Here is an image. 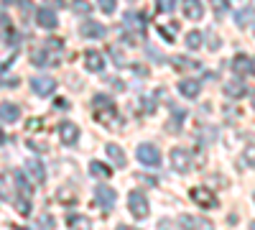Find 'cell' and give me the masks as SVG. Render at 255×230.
Returning <instances> with one entry per match:
<instances>
[{
	"label": "cell",
	"instance_id": "6da1fadb",
	"mask_svg": "<svg viewBox=\"0 0 255 230\" xmlns=\"http://www.w3.org/2000/svg\"><path fill=\"white\" fill-rule=\"evenodd\" d=\"M61 49H64V44L59 38H49L44 46L31 54V61L36 67H54V64H59V59H61Z\"/></svg>",
	"mask_w": 255,
	"mask_h": 230
},
{
	"label": "cell",
	"instance_id": "7a4b0ae2",
	"mask_svg": "<svg viewBox=\"0 0 255 230\" xmlns=\"http://www.w3.org/2000/svg\"><path fill=\"white\" fill-rule=\"evenodd\" d=\"M92 108H95V115H97V120H100V123H108V125H110V120H115V118H118L115 102H113L108 95H95Z\"/></svg>",
	"mask_w": 255,
	"mask_h": 230
},
{
	"label": "cell",
	"instance_id": "3957f363",
	"mask_svg": "<svg viewBox=\"0 0 255 230\" xmlns=\"http://www.w3.org/2000/svg\"><path fill=\"white\" fill-rule=\"evenodd\" d=\"M128 210H130L133 218H138V220H145L148 218L151 207H148V200H145V195L140 190H133L130 195H128Z\"/></svg>",
	"mask_w": 255,
	"mask_h": 230
},
{
	"label": "cell",
	"instance_id": "277c9868",
	"mask_svg": "<svg viewBox=\"0 0 255 230\" xmlns=\"http://www.w3.org/2000/svg\"><path fill=\"white\" fill-rule=\"evenodd\" d=\"M135 154H138V161H140L143 166H151V169H156V166L161 164V151L156 149L153 143H140Z\"/></svg>",
	"mask_w": 255,
	"mask_h": 230
},
{
	"label": "cell",
	"instance_id": "5b68a950",
	"mask_svg": "<svg viewBox=\"0 0 255 230\" xmlns=\"http://www.w3.org/2000/svg\"><path fill=\"white\" fill-rule=\"evenodd\" d=\"M189 197L194 200L199 207H204V210H215L217 207V197L212 195V190H207V187H194V190L189 192Z\"/></svg>",
	"mask_w": 255,
	"mask_h": 230
},
{
	"label": "cell",
	"instance_id": "8992f818",
	"mask_svg": "<svg viewBox=\"0 0 255 230\" xmlns=\"http://www.w3.org/2000/svg\"><path fill=\"white\" fill-rule=\"evenodd\" d=\"M59 138H61V143L74 146V143L79 141V125L72 123V120H64V123L59 125Z\"/></svg>",
	"mask_w": 255,
	"mask_h": 230
},
{
	"label": "cell",
	"instance_id": "52a82bcc",
	"mask_svg": "<svg viewBox=\"0 0 255 230\" xmlns=\"http://www.w3.org/2000/svg\"><path fill=\"white\" fill-rule=\"evenodd\" d=\"M31 90L36 95H41V97H46V95H51L56 90V79L54 77H33L31 79Z\"/></svg>",
	"mask_w": 255,
	"mask_h": 230
},
{
	"label": "cell",
	"instance_id": "ba28073f",
	"mask_svg": "<svg viewBox=\"0 0 255 230\" xmlns=\"http://www.w3.org/2000/svg\"><path fill=\"white\" fill-rule=\"evenodd\" d=\"M79 33H82V38H102L105 33H108V28L90 18V20H84V23L79 26Z\"/></svg>",
	"mask_w": 255,
	"mask_h": 230
},
{
	"label": "cell",
	"instance_id": "9c48e42d",
	"mask_svg": "<svg viewBox=\"0 0 255 230\" xmlns=\"http://www.w3.org/2000/svg\"><path fill=\"white\" fill-rule=\"evenodd\" d=\"M84 67H87L90 72H102L105 69L102 51H97V49H87V51H84Z\"/></svg>",
	"mask_w": 255,
	"mask_h": 230
},
{
	"label": "cell",
	"instance_id": "30bf717a",
	"mask_svg": "<svg viewBox=\"0 0 255 230\" xmlns=\"http://www.w3.org/2000/svg\"><path fill=\"white\" fill-rule=\"evenodd\" d=\"M95 197H97V202L105 207V210H110V207L115 205V200H118L115 190H113V187H108V184H100L97 190H95Z\"/></svg>",
	"mask_w": 255,
	"mask_h": 230
},
{
	"label": "cell",
	"instance_id": "8fae6325",
	"mask_svg": "<svg viewBox=\"0 0 255 230\" xmlns=\"http://www.w3.org/2000/svg\"><path fill=\"white\" fill-rule=\"evenodd\" d=\"M232 72H235L240 79H245L253 72V59L248 54H238L235 59H232Z\"/></svg>",
	"mask_w": 255,
	"mask_h": 230
},
{
	"label": "cell",
	"instance_id": "7c38bea8",
	"mask_svg": "<svg viewBox=\"0 0 255 230\" xmlns=\"http://www.w3.org/2000/svg\"><path fill=\"white\" fill-rule=\"evenodd\" d=\"M36 23H38L41 28L54 31V28L59 26V18H56V13H54L51 8H38V13H36Z\"/></svg>",
	"mask_w": 255,
	"mask_h": 230
},
{
	"label": "cell",
	"instance_id": "4fadbf2b",
	"mask_svg": "<svg viewBox=\"0 0 255 230\" xmlns=\"http://www.w3.org/2000/svg\"><path fill=\"white\" fill-rule=\"evenodd\" d=\"M26 172L31 174L33 184H44L46 182V169H44V164H41L38 159H28L26 161Z\"/></svg>",
	"mask_w": 255,
	"mask_h": 230
},
{
	"label": "cell",
	"instance_id": "5bb4252c",
	"mask_svg": "<svg viewBox=\"0 0 255 230\" xmlns=\"http://www.w3.org/2000/svg\"><path fill=\"white\" fill-rule=\"evenodd\" d=\"M0 120L3 123H18L20 120V108L15 102H0Z\"/></svg>",
	"mask_w": 255,
	"mask_h": 230
},
{
	"label": "cell",
	"instance_id": "9a60e30c",
	"mask_svg": "<svg viewBox=\"0 0 255 230\" xmlns=\"http://www.w3.org/2000/svg\"><path fill=\"white\" fill-rule=\"evenodd\" d=\"M184 18H189V20L204 18V5H202V0H184Z\"/></svg>",
	"mask_w": 255,
	"mask_h": 230
},
{
	"label": "cell",
	"instance_id": "2e32d148",
	"mask_svg": "<svg viewBox=\"0 0 255 230\" xmlns=\"http://www.w3.org/2000/svg\"><path fill=\"white\" fill-rule=\"evenodd\" d=\"M179 92H181L184 97H189V100H194V97L202 92V82H199V79H181V82H179Z\"/></svg>",
	"mask_w": 255,
	"mask_h": 230
},
{
	"label": "cell",
	"instance_id": "e0dca14e",
	"mask_svg": "<svg viewBox=\"0 0 255 230\" xmlns=\"http://www.w3.org/2000/svg\"><path fill=\"white\" fill-rule=\"evenodd\" d=\"M171 166H174V172H189V151L184 149H174L171 151Z\"/></svg>",
	"mask_w": 255,
	"mask_h": 230
},
{
	"label": "cell",
	"instance_id": "ac0fdd59",
	"mask_svg": "<svg viewBox=\"0 0 255 230\" xmlns=\"http://www.w3.org/2000/svg\"><path fill=\"white\" fill-rule=\"evenodd\" d=\"M245 92H248L245 79H232V82H227V85H225V95H227L230 100H238V97H243Z\"/></svg>",
	"mask_w": 255,
	"mask_h": 230
},
{
	"label": "cell",
	"instance_id": "d6986e66",
	"mask_svg": "<svg viewBox=\"0 0 255 230\" xmlns=\"http://www.w3.org/2000/svg\"><path fill=\"white\" fill-rule=\"evenodd\" d=\"M105 154H108V159H110L115 166H120V169L128 164V161H125V151L120 149L118 143H108V146H105Z\"/></svg>",
	"mask_w": 255,
	"mask_h": 230
},
{
	"label": "cell",
	"instance_id": "ffe728a7",
	"mask_svg": "<svg viewBox=\"0 0 255 230\" xmlns=\"http://www.w3.org/2000/svg\"><path fill=\"white\" fill-rule=\"evenodd\" d=\"M90 172H92V177H97V179H110V166L108 164H100V161H90Z\"/></svg>",
	"mask_w": 255,
	"mask_h": 230
},
{
	"label": "cell",
	"instance_id": "44dd1931",
	"mask_svg": "<svg viewBox=\"0 0 255 230\" xmlns=\"http://www.w3.org/2000/svg\"><path fill=\"white\" fill-rule=\"evenodd\" d=\"M67 225H69L72 230H92L90 220L82 218V215H69V218H67Z\"/></svg>",
	"mask_w": 255,
	"mask_h": 230
},
{
	"label": "cell",
	"instance_id": "7402d4cb",
	"mask_svg": "<svg viewBox=\"0 0 255 230\" xmlns=\"http://www.w3.org/2000/svg\"><path fill=\"white\" fill-rule=\"evenodd\" d=\"M179 225H181V230H199L202 228V220L194 218V215H181L179 218Z\"/></svg>",
	"mask_w": 255,
	"mask_h": 230
},
{
	"label": "cell",
	"instance_id": "603a6c76",
	"mask_svg": "<svg viewBox=\"0 0 255 230\" xmlns=\"http://www.w3.org/2000/svg\"><path fill=\"white\" fill-rule=\"evenodd\" d=\"M125 26H133L138 31H145V18L140 13H128L125 15Z\"/></svg>",
	"mask_w": 255,
	"mask_h": 230
},
{
	"label": "cell",
	"instance_id": "cb8c5ba5",
	"mask_svg": "<svg viewBox=\"0 0 255 230\" xmlns=\"http://www.w3.org/2000/svg\"><path fill=\"white\" fill-rule=\"evenodd\" d=\"M8 67H10V61H5V64L0 67V85H3V87H15V85H18V77H8V74H5Z\"/></svg>",
	"mask_w": 255,
	"mask_h": 230
},
{
	"label": "cell",
	"instance_id": "d4e9b609",
	"mask_svg": "<svg viewBox=\"0 0 255 230\" xmlns=\"http://www.w3.org/2000/svg\"><path fill=\"white\" fill-rule=\"evenodd\" d=\"M202 44H204L202 31H189V33H186V46H189V49H199Z\"/></svg>",
	"mask_w": 255,
	"mask_h": 230
},
{
	"label": "cell",
	"instance_id": "484cf974",
	"mask_svg": "<svg viewBox=\"0 0 255 230\" xmlns=\"http://www.w3.org/2000/svg\"><path fill=\"white\" fill-rule=\"evenodd\" d=\"M59 200H61V205H74L77 202V192L72 190V187H61V190H59Z\"/></svg>",
	"mask_w": 255,
	"mask_h": 230
},
{
	"label": "cell",
	"instance_id": "4316f807",
	"mask_svg": "<svg viewBox=\"0 0 255 230\" xmlns=\"http://www.w3.org/2000/svg\"><path fill=\"white\" fill-rule=\"evenodd\" d=\"M171 64L176 69H199V61H184V56H171Z\"/></svg>",
	"mask_w": 255,
	"mask_h": 230
},
{
	"label": "cell",
	"instance_id": "83f0119b",
	"mask_svg": "<svg viewBox=\"0 0 255 230\" xmlns=\"http://www.w3.org/2000/svg\"><path fill=\"white\" fill-rule=\"evenodd\" d=\"M156 8H158L161 13H171V10L176 8V0H156Z\"/></svg>",
	"mask_w": 255,
	"mask_h": 230
},
{
	"label": "cell",
	"instance_id": "f1b7e54d",
	"mask_svg": "<svg viewBox=\"0 0 255 230\" xmlns=\"http://www.w3.org/2000/svg\"><path fill=\"white\" fill-rule=\"evenodd\" d=\"M97 5H100V10H102V13H115L118 0H97Z\"/></svg>",
	"mask_w": 255,
	"mask_h": 230
},
{
	"label": "cell",
	"instance_id": "f546056e",
	"mask_svg": "<svg viewBox=\"0 0 255 230\" xmlns=\"http://www.w3.org/2000/svg\"><path fill=\"white\" fill-rule=\"evenodd\" d=\"M253 15H255L253 10H240V13H238V26H240V28H243V26H248L250 20H253Z\"/></svg>",
	"mask_w": 255,
	"mask_h": 230
},
{
	"label": "cell",
	"instance_id": "4dcf8cb0",
	"mask_svg": "<svg viewBox=\"0 0 255 230\" xmlns=\"http://www.w3.org/2000/svg\"><path fill=\"white\" fill-rule=\"evenodd\" d=\"M15 210H18L20 215H28V213H31V205H28V200H26V197H23V200L18 197V202H15Z\"/></svg>",
	"mask_w": 255,
	"mask_h": 230
},
{
	"label": "cell",
	"instance_id": "1f68e13d",
	"mask_svg": "<svg viewBox=\"0 0 255 230\" xmlns=\"http://www.w3.org/2000/svg\"><path fill=\"white\" fill-rule=\"evenodd\" d=\"M184 115H186V113H181V110H176V113H174V120H171V123H168V131H179V125H181V120H184Z\"/></svg>",
	"mask_w": 255,
	"mask_h": 230
},
{
	"label": "cell",
	"instance_id": "d6a6232c",
	"mask_svg": "<svg viewBox=\"0 0 255 230\" xmlns=\"http://www.w3.org/2000/svg\"><path fill=\"white\" fill-rule=\"evenodd\" d=\"M243 159L253 166V169H255V146H248V149H245V154H243Z\"/></svg>",
	"mask_w": 255,
	"mask_h": 230
},
{
	"label": "cell",
	"instance_id": "836d02e7",
	"mask_svg": "<svg viewBox=\"0 0 255 230\" xmlns=\"http://www.w3.org/2000/svg\"><path fill=\"white\" fill-rule=\"evenodd\" d=\"M54 228V223H51V215H44L38 220V230H51Z\"/></svg>",
	"mask_w": 255,
	"mask_h": 230
},
{
	"label": "cell",
	"instance_id": "e575fe53",
	"mask_svg": "<svg viewBox=\"0 0 255 230\" xmlns=\"http://www.w3.org/2000/svg\"><path fill=\"white\" fill-rule=\"evenodd\" d=\"M212 5H215L217 15H222V13L227 10V0H212Z\"/></svg>",
	"mask_w": 255,
	"mask_h": 230
},
{
	"label": "cell",
	"instance_id": "d590c367",
	"mask_svg": "<svg viewBox=\"0 0 255 230\" xmlns=\"http://www.w3.org/2000/svg\"><path fill=\"white\" fill-rule=\"evenodd\" d=\"M174 28H176V26H171V28H163V26H161V28H158V31H161V36L168 41V44L174 41V36H171V33H174Z\"/></svg>",
	"mask_w": 255,
	"mask_h": 230
},
{
	"label": "cell",
	"instance_id": "8d00e7d4",
	"mask_svg": "<svg viewBox=\"0 0 255 230\" xmlns=\"http://www.w3.org/2000/svg\"><path fill=\"white\" fill-rule=\"evenodd\" d=\"M74 10H77V13H84V15H87V13H90V3H84V0H79V3L74 5Z\"/></svg>",
	"mask_w": 255,
	"mask_h": 230
},
{
	"label": "cell",
	"instance_id": "74e56055",
	"mask_svg": "<svg viewBox=\"0 0 255 230\" xmlns=\"http://www.w3.org/2000/svg\"><path fill=\"white\" fill-rule=\"evenodd\" d=\"M28 146H31V149H36V151H49V146L46 143H38V141H28Z\"/></svg>",
	"mask_w": 255,
	"mask_h": 230
},
{
	"label": "cell",
	"instance_id": "f35d334b",
	"mask_svg": "<svg viewBox=\"0 0 255 230\" xmlns=\"http://www.w3.org/2000/svg\"><path fill=\"white\" fill-rule=\"evenodd\" d=\"M41 125H44V123H41L38 118H31L28 120V131H36V128H41Z\"/></svg>",
	"mask_w": 255,
	"mask_h": 230
},
{
	"label": "cell",
	"instance_id": "ab89813d",
	"mask_svg": "<svg viewBox=\"0 0 255 230\" xmlns=\"http://www.w3.org/2000/svg\"><path fill=\"white\" fill-rule=\"evenodd\" d=\"M0 28H8V15L0 13Z\"/></svg>",
	"mask_w": 255,
	"mask_h": 230
},
{
	"label": "cell",
	"instance_id": "60d3db41",
	"mask_svg": "<svg viewBox=\"0 0 255 230\" xmlns=\"http://www.w3.org/2000/svg\"><path fill=\"white\" fill-rule=\"evenodd\" d=\"M115 230H135V228H130V225H118Z\"/></svg>",
	"mask_w": 255,
	"mask_h": 230
},
{
	"label": "cell",
	"instance_id": "b9f144b4",
	"mask_svg": "<svg viewBox=\"0 0 255 230\" xmlns=\"http://www.w3.org/2000/svg\"><path fill=\"white\" fill-rule=\"evenodd\" d=\"M3 143H5V133H3V131H0V146H3Z\"/></svg>",
	"mask_w": 255,
	"mask_h": 230
},
{
	"label": "cell",
	"instance_id": "7bdbcfd3",
	"mask_svg": "<svg viewBox=\"0 0 255 230\" xmlns=\"http://www.w3.org/2000/svg\"><path fill=\"white\" fill-rule=\"evenodd\" d=\"M46 3H51V5H59V3H61V0H46Z\"/></svg>",
	"mask_w": 255,
	"mask_h": 230
},
{
	"label": "cell",
	"instance_id": "ee69618b",
	"mask_svg": "<svg viewBox=\"0 0 255 230\" xmlns=\"http://www.w3.org/2000/svg\"><path fill=\"white\" fill-rule=\"evenodd\" d=\"M250 95H253V108H255V92H250Z\"/></svg>",
	"mask_w": 255,
	"mask_h": 230
},
{
	"label": "cell",
	"instance_id": "f6af8a7d",
	"mask_svg": "<svg viewBox=\"0 0 255 230\" xmlns=\"http://www.w3.org/2000/svg\"><path fill=\"white\" fill-rule=\"evenodd\" d=\"M250 230H255V220H253V223H250Z\"/></svg>",
	"mask_w": 255,
	"mask_h": 230
},
{
	"label": "cell",
	"instance_id": "bcb514c9",
	"mask_svg": "<svg viewBox=\"0 0 255 230\" xmlns=\"http://www.w3.org/2000/svg\"><path fill=\"white\" fill-rule=\"evenodd\" d=\"M250 5H253V8H255V0H250Z\"/></svg>",
	"mask_w": 255,
	"mask_h": 230
},
{
	"label": "cell",
	"instance_id": "7dc6e473",
	"mask_svg": "<svg viewBox=\"0 0 255 230\" xmlns=\"http://www.w3.org/2000/svg\"><path fill=\"white\" fill-rule=\"evenodd\" d=\"M253 69H255V59H253Z\"/></svg>",
	"mask_w": 255,
	"mask_h": 230
},
{
	"label": "cell",
	"instance_id": "c3c4849f",
	"mask_svg": "<svg viewBox=\"0 0 255 230\" xmlns=\"http://www.w3.org/2000/svg\"><path fill=\"white\" fill-rule=\"evenodd\" d=\"M5 3H13V0H5Z\"/></svg>",
	"mask_w": 255,
	"mask_h": 230
},
{
	"label": "cell",
	"instance_id": "681fc988",
	"mask_svg": "<svg viewBox=\"0 0 255 230\" xmlns=\"http://www.w3.org/2000/svg\"><path fill=\"white\" fill-rule=\"evenodd\" d=\"M20 230H28V228H20Z\"/></svg>",
	"mask_w": 255,
	"mask_h": 230
},
{
	"label": "cell",
	"instance_id": "f907efd6",
	"mask_svg": "<svg viewBox=\"0 0 255 230\" xmlns=\"http://www.w3.org/2000/svg\"><path fill=\"white\" fill-rule=\"evenodd\" d=\"M253 200H255V195H253Z\"/></svg>",
	"mask_w": 255,
	"mask_h": 230
}]
</instances>
